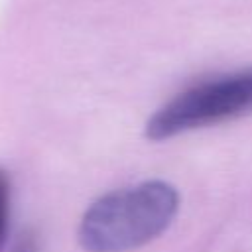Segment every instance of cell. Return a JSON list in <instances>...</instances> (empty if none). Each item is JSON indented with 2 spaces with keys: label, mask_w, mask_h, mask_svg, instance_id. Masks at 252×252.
<instances>
[{
  "label": "cell",
  "mask_w": 252,
  "mask_h": 252,
  "mask_svg": "<svg viewBox=\"0 0 252 252\" xmlns=\"http://www.w3.org/2000/svg\"><path fill=\"white\" fill-rule=\"evenodd\" d=\"M179 207L175 187L146 181L96 199L83 215L79 242L89 252H126L161 234Z\"/></svg>",
  "instance_id": "cell-1"
},
{
  "label": "cell",
  "mask_w": 252,
  "mask_h": 252,
  "mask_svg": "<svg viewBox=\"0 0 252 252\" xmlns=\"http://www.w3.org/2000/svg\"><path fill=\"white\" fill-rule=\"evenodd\" d=\"M10 226V179L0 169V248L6 244Z\"/></svg>",
  "instance_id": "cell-3"
},
{
  "label": "cell",
  "mask_w": 252,
  "mask_h": 252,
  "mask_svg": "<svg viewBox=\"0 0 252 252\" xmlns=\"http://www.w3.org/2000/svg\"><path fill=\"white\" fill-rule=\"evenodd\" d=\"M10 252H39V244L33 232H24L12 246Z\"/></svg>",
  "instance_id": "cell-4"
},
{
  "label": "cell",
  "mask_w": 252,
  "mask_h": 252,
  "mask_svg": "<svg viewBox=\"0 0 252 252\" xmlns=\"http://www.w3.org/2000/svg\"><path fill=\"white\" fill-rule=\"evenodd\" d=\"M250 112L252 69H244L199 83L179 93L148 120L146 134L152 140H165L181 132L238 118Z\"/></svg>",
  "instance_id": "cell-2"
}]
</instances>
